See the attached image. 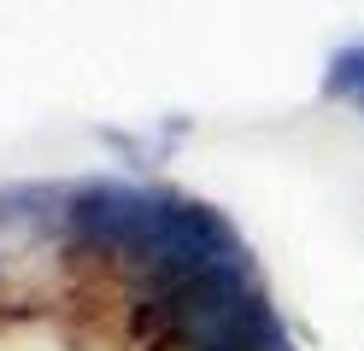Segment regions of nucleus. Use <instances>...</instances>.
<instances>
[{"label": "nucleus", "mask_w": 364, "mask_h": 351, "mask_svg": "<svg viewBox=\"0 0 364 351\" xmlns=\"http://www.w3.org/2000/svg\"><path fill=\"white\" fill-rule=\"evenodd\" d=\"M135 328L153 351H264L282 322L253 264H230L165 293H141Z\"/></svg>", "instance_id": "obj_1"}, {"label": "nucleus", "mask_w": 364, "mask_h": 351, "mask_svg": "<svg viewBox=\"0 0 364 351\" xmlns=\"http://www.w3.org/2000/svg\"><path fill=\"white\" fill-rule=\"evenodd\" d=\"M230 264H253V252L241 246L230 217H223L218 205H206V199L159 187L153 223H147L141 246H135V257L124 269L141 281V293H165V287H182V281L230 269Z\"/></svg>", "instance_id": "obj_2"}, {"label": "nucleus", "mask_w": 364, "mask_h": 351, "mask_svg": "<svg viewBox=\"0 0 364 351\" xmlns=\"http://www.w3.org/2000/svg\"><path fill=\"white\" fill-rule=\"evenodd\" d=\"M159 187H129V182H82L65 199V246L71 257H106V264H129L141 234L153 223Z\"/></svg>", "instance_id": "obj_3"}, {"label": "nucleus", "mask_w": 364, "mask_h": 351, "mask_svg": "<svg viewBox=\"0 0 364 351\" xmlns=\"http://www.w3.org/2000/svg\"><path fill=\"white\" fill-rule=\"evenodd\" d=\"M323 94L364 111V41H358V47H341V53L329 59V70H323Z\"/></svg>", "instance_id": "obj_4"}]
</instances>
